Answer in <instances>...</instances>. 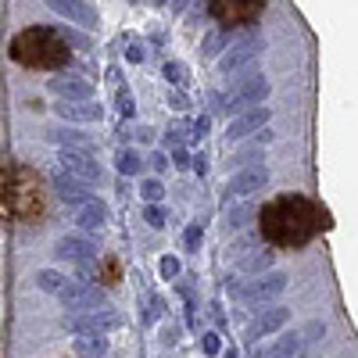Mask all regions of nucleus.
Here are the masks:
<instances>
[{"label":"nucleus","instance_id":"nucleus-10","mask_svg":"<svg viewBox=\"0 0 358 358\" xmlns=\"http://www.w3.org/2000/svg\"><path fill=\"white\" fill-rule=\"evenodd\" d=\"M43 4L65 22H76L83 29H97V8L90 0H43Z\"/></svg>","mask_w":358,"mask_h":358},{"label":"nucleus","instance_id":"nucleus-11","mask_svg":"<svg viewBox=\"0 0 358 358\" xmlns=\"http://www.w3.org/2000/svg\"><path fill=\"white\" fill-rule=\"evenodd\" d=\"M47 86L57 94V101H90V94H94V83L79 72H57Z\"/></svg>","mask_w":358,"mask_h":358},{"label":"nucleus","instance_id":"nucleus-40","mask_svg":"<svg viewBox=\"0 0 358 358\" xmlns=\"http://www.w3.org/2000/svg\"><path fill=\"white\" fill-rule=\"evenodd\" d=\"M190 165H194V172H197V176H204V172H208V158H201V155H197Z\"/></svg>","mask_w":358,"mask_h":358},{"label":"nucleus","instance_id":"nucleus-44","mask_svg":"<svg viewBox=\"0 0 358 358\" xmlns=\"http://www.w3.org/2000/svg\"><path fill=\"white\" fill-rule=\"evenodd\" d=\"M222 358H241V355H236V351H222Z\"/></svg>","mask_w":358,"mask_h":358},{"label":"nucleus","instance_id":"nucleus-28","mask_svg":"<svg viewBox=\"0 0 358 358\" xmlns=\"http://www.w3.org/2000/svg\"><path fill=\"white\" fill-rule=\"evenodd\" d=\"M143 222L151 226V229H162V226L169 222V212H165L162 204H147V208H143Z\"/></svg>","mask_w":358,"mask_h":358},{"label":"nucleus","instance_id":"nucleus-1","mask_svg":"<svg viewBox=\"0 0 358 358\" xmlns=\"http://www.w3.org/2000/svg\"><path fill=\"white\" fill-rule=\"evenodd\" d=\"M326 226H330L326 208L305 194H276L258 212L262 241H268L273 248H305Z\"/></svg>","mask_w":358,"mask_h":358},{"label":"nucleus","instance_id":"nucleus-13","mask_svg":"<svg viewBox=\"0 0 358 358\" xmlns=\"http://www.w3.org/2000/svg\"><path fill=\"white\" fill-rule=\"evenodd\" d=\"M54 111H57L62 122H97V118L104 115V108L97 101H57Z\"/></svg>","mask_w":358,"mask_h":358},{"label":"nucleus","instance_id":"nucleus-35","mask_svg":"<svg viewBox=\"0 0 358 358\" xmlns=\"http://www.w3.org/2000/svg\"><path fill=\"white\" fill-rule=\"evenodd\" d=\"M190 162H194V158H190L187 147H176V151H172V165H176V169H190Z\"/></svg>","mask_w":358,"mask_h":358},{"label":"nucleus","instance_id":"nucleus-23","mask_svg":"<svg viewBox=\"0 0 358 358\" xmlns=\"http://www.w3.org/2000/svg\"><path fill=\"white\" fill-rule=\"evenodd\" d=\"M115 108H118V115H122V118H133V115H136V101H133V90H129L126 83L115 90Z\"/></svg>","mask_w":358,"mask_h":358},{"label":"nucleus","instance_id":"nucleus-16","mask_svg":"<svg viewBox=\"0 0 358 358\" xmlns=\"http://www.w3.org/2000/svg\"><path fill=\"white\" fill-rule=\"evenodd\" d=\"M57 258H65V262H76V265H83V262H90L97 251H94V244L86 241V236H62L57 241V251H54Z\"/></svg>","mask_w":358,"mask_h":358},{"label":"nucleus","instance_id":"nucleus-25","mask_svg":"<svg viewBox=\"0 0 358 358\" xmlns=\"http://www.w3.org/2000/svg\"><path fill=\"white\" fill-rule=\"evenodd\" d=\"M273 251H258V255H248V258H241V268L244 273H265L268 265H273Z\"/></svg>","mask_w":358,"mask_h":358},{"label":"nucleus","instance_id":"nucleus-7","mask_svg":"<svg viewBox=\"0 0 358 358\" xmlns=\"http://www.w3.org/2000/svg\"><path fill=\"white\" fill-rule=\"evenodd\" d=\"M118 326H122V315L115 308H97V312H83L79 319H72L69 330L79 337H104V334L118 330Z\"/></svg>","mask_w":358,"mask_h":358},{"label":"nucleus","instance_id":"nucleus-19","mask_svg":"<svg viewBox=\"0 0 358 358\" xmlns=\"http://www.w3.org/2000/svg\"><path fill=\"white\" fill-rule=\"evenodd\" d=\"M258 40H248V43H241V47H233V54H226L222 62H219V69L229 76V72H236V69H244L248 62H255V54H258Z\"/></svg>","mask_w":358,"mask_h":358},{"label":"nucleus","instance_id":"nucleus-38","mask_svg":"<svg viewBox=\"0 0 358 358\" xmlns=\"http://www.w3.org/2000/svg\"><path fill=\"white\" fill-rule=\"evenodd\" d=\"M169 104H172L176 111H187V108H190V101H187V94H172V97H169Z\"/></svg>","mask_w":358,"mask_h":358},{"label":"nucleus","instance_id":"nucleus-8","mask_svg":"<svg viewBox=\"0 0 358 358\" xmlns=\"http://www.w3.org/2000/svg\"><path fill=\"white\" fill-rule=\"evenodd\" d=\"M268 183V169L265 165H248L241 172H233L222 187V201L229 204L233 197H248V194H258L262 187Z\"/></svg>","mask_w":358,"mask_h":358},{"label":"nucleus","instance_id":"nucleus-26","mask_svg":"<svg viewBox=\"0 0 358 358\" xmlns=\"http://www.w3.org/2000/svg\"><path fill=\"white\" fill-rule=\"evenodd\" d=\"M140 197H143L147 204H162V197H165L162 179H143V183H140Z\"/></svg>","mask_w":358,"mask_h":358},{"label":"nucleus","instance_id":"nucleus-27","mask_svg":"<svg viewBox=\"0 0 358 358\" xmlns=\"http://www.w3.org/2000/svg\"><path fill=\"white\" fill-rule=\"evenodd\" d=\"M222 43H226V29H212V33L201 40V54H204V57H212V54L222 50Z\"/></svg>","mask_w":358,"mask_h":358},{"label":"nucleus","instance_id":"nucleus-20","mask_svg":"<svg viewBox=\"0 0 358 358\" xmlns=\"http://www.w3.org/2000/svg\"><path fill=\"white\" fill-rule=\"evenodd\" d=\"M47 140L69 147V151H79V147L90 143V136H86L83 129H72V126H54V129H47Z\"/></svg>","mask_w":358,"mask_h":358},{"label":"nucleus","instance_id":"nucleus-6","mask_svg":"<svg viewBox=\"0 0 358 358\" xmlns=\"http://www.w3.org/2000/svg\"><path fill=\"white\" fill-rule=\"evenodd\" d=\"M283 290H287V273H268V276H262L255 283H241V280L229 283V294L241 297V301H251V305L273 301V297H280Z\"/></svg>","mask_w":358,"mask_h":358},{"label":"nucleus","instance_id":"nucleus-14","mask_svg":"<svg viewBox=\"0 0 358 358\" xmlns=\"http://www.w3.org/2000/svg\"><path fill=\"white\" fill-rule=\"evenodd\" d=\"M268 118H273V111L268 108H251V111H244V115H236L233 122H229V129H226V136L229 140H248L251 133H258Z\"/></svg>","mask_w":358,"mask_h":358},{"label":"nucleus","instance_id":"nucleus-17","mask_svg":"<svg viewBox=\"0 0 358 358\" xmlns=\"http://www.w3.org/2000/svg\"><path fill=\"white\" fill-rule=\"evenodd\" d=\"M76 222H79V229H104L108 226V204L101 197H90L86 204H79Z\"/></svg>","mask_w":358,"mask_h":358},{"label":"nucleus","instance_id":"nucleus-39","mask_svg":"<svg viewBox=\"0 0 358 358\" xmlns=\"http://www.w3.org/2000/svg\"><path fill=\"white\" fill-rule=\"evenodd\" d=\"M126 57H129L133 65H140V62H143V47H140V43H133V47L126 50Z\"/></svg>","mask_w":358,"mask_h":358},{"label":"nucleus","instance_id":"nucleus-29","mask_svg":"<svg viewBox=\"0 0 358 358\" xmlns=\"http://www.w3.org/2000/svg\"><path fill=\"white\" fill-rule=\"evenodd\" d=\"M162 312H165V301H162L158 294H151V297L143 301V322H158Z\"/></svg>","mask_w":358,"mask_h":358},{"label":"nucleus","instance_id":"nucleus-36","mask_svg":"<svg viewBox=\"0 0 358 358\" xmlns=\"http://www.w3.org/2000/svg\"><path fill=\"white\" fill-rule=\"evenodd\" d=\"M62 36H65V43H69V47H79V50H86V47H90V40H86V36H79V33H72V29H62Z\"/></svg>","mask_w":358,"mask_h":358},{"label":"nucleus","instance_id":"nucleus-34","mask_svg":"<svg viewBox=\"0 0 358 358\" xmlns=\"http://www.w3.org/2000/svg\"><path fill=\"white\" fill-rule=\"evenodd\" d=\"M204 136H208V115H201V118L190 122V140H204Z\"/></svg>","mask_w":358,"mask_h":358},{"label":"nucleus","instance_id":"nucleus-31","mask_svg":"<svg viewBox=\"0 0 358 358\" xmlns=\"http://www.w3.org/2000/svg\"><path fill=\"white\" fill-rule=\"evenodd\" d=\"M201 351H204L208 358H215V355H222V341H219V334H215V330H208V334L201 337Z\"/></svg>","mask_w":358,"mask_h":358},{"label":"nucleus","instance_id":"nucleus-22","mask_svg":"<svg viewBox=\"0 0 358 358\" xmlns=\"http://www.w3.org/2000/svg\"><path fill=\"white\" fill-rule=\"evenodd\" d=\"M104 351H108L104 337H76V355H83V358H101Z\"/></svg>","mask_w":358,"mask_h":358},{"label":"nucleus","instance_id":"nucleus-33","mask_svg":"<svg viewBox=\"0 0 358 358\" xmlns=\"http://www.w3.org/2000/svg\"><path fill=\"white\" fill-rule=\"evenodd\" d=\"M162 72H165V79L176 83V86H183V83H187V69H183V65H176V62H165Z\"/></svg>","mask_w":358,"mask_h":358},{"label":"nucleus","instance_id":"nucleus-5","mask_svg":"<svg viewBox=\"0 0 358 358\" xmlns=\"http://www.w3.org/2000/svg\"><path fill=\"white\" fill-rule=\"evenodd\" d=\"M208 8H212L222 29H236V25L258 22V15L265 11V0H208Z\"/></svg>","mask_w":358,"mask_h":358},{"label":"nucleus","instance_id":"nucleus-18","mask_svg":"<svg viewBox=\"0 0 358 358\" xmlns=\"http://www.w3.org/2000/svg\"><path fill=\"white\" fill-rule=\"evenodd\" d=\"M54 194L62 197L65 204H76V208L90 201L86 183H79V179H72V176H65V172H57V176H54Z\"/></svg>","mask_w":358,"mask_h":358},{"label":"nucleus","instance_id":"nucleus-4","mask_svg":"<svg viewBox=\"0 0 358 358\" xmlns=\"http://www.w3.org/2000/svg\"><path fill=\"white\" fill-rule=\"evenodd\" d=\"M265 97H268V83H265L262 76H251V79H244L241 86L226 90V94H215L212 104H215L219 111H241V108H255V104H262Z\"/></svg>","mask_w":358,"mask_h":358},{"label":"nucleus","instance_id":"nucleus-12","mask_svg":"<svg viewBox=\"0 0 358 358\" xmlns=\"http://www.w3.org/2000/svg\"><path fill=\"white\" fill-rule=\"evenodd\" d=\"M62 169H65V176L79 179V183H101V176H104L97 158H90L83 151H62Z\"/></svg>","mask_w":358,"mask_h":358},{"label":"nucleus","instance_id":"nucleus-37","mask_svg":"<svg viewBox=\"0 0 358 358\" xmlns=\"http://www.w3.org/2000/svg\"><path fill=\"white\" fill-rule=\"evenodd\" d=\"M151 169H155V172H165V169H169V155L155 151V155H151Z\"/></svg>","mask_w":358,"mask_h":358},{"label":"nucleus","instance_id":"nucleus-32","mask_svg":"<svg viewBox=\"0 0 358 358\" xmlns=\"http://www.w3.org/2000/svg\"><path fill=\"white\" fill-rule=\"evenodd\" d=\"M158 273H162V280H179V258L176 255H165L158 262Z\"/></svg>","mask_w":358,"mask_h":358},{"label":"nucleus","instance_id":"nucleus-30","mask_svg":"<svg viewBox=\"0 0 358 358\" xmlns=\"http://www.w3.org/2000/svg\"><path fill=\"white\" fill-rule=\"evenodd\" d=\"M201 241H204L201 222H190V226L183 229V244H187V251H197V248H201Z\"/></svg>","mask_w":358,"mask_h":358},{"label":"nucleus","instance_id":"nucleus-41","mask_svg":"<svg viewBox=\"0 0 358 358\" xmlns=\"http://www.w3.org/2000/svg\"><path fill=\"white\" fill-rule=\"evenodd\" d=\"M151 136H155L151 129H136V140H143V143H151Z\"/></svg>","mask_w":358,"mask_h":358},{"label":"nucleus","instance_id":"nucleus-9","mask_svg":"<svg viewBox=\"0 0 358 358\" xmlns=\"http://www.w3.org/2000/svg\"><path fill=\"white\" fill-rule=\"evenodd\" d=\"M287 319H290V308H283V305H273V308L258 312V315L248 322V330H244L248 344H258L262 337H273L280 326H287Z\"/></svg>","mask_w":358,"mask_h":358},{"label":"nucleus","instance_id":"nucleus-21","mask_svg":"<svg viewBox=\"0 0 358 358\" xmlns=\"http://www.w3.org/2000/svg\"><path fill=\"white\" fill-rule=\"evenodd\" d=\"M115 169L122 172V176H136V172L143 169V158L133 151V147H122V151L115 155Z\"/></svg>","mask_w":358,"mask_h":358},{"label":"nucleus","instance_id":"nucleus-15","mask_svg":"<svg viewBox=\"0 0 358 358\" xmlns=\"http://www.w3.org/2000/svg\"><path fill=\"white\" fill-rule=\"evenodd\" d=\"M305 337L301 334H283L280 341H273L268 348H255L251 358H301Z\"/></svg>","mask_w":358,"mask_h":358},{"label":"nucleus","instance_id":"nucleus-42","mask_svg":"<svg viewBox=\"0 0 358 358\" xmlns=\"http://www.w3.org/2000/svg\"><path fill=\"white\" fill-rule=\"evenodd\" d=\"M165 344H176V326H169V330H165V337H162Z\"/></svg>","mask_w":358,"mask_h":358},{"label":"nucleus","instance_id":"nucleus-24","mask_svg":"<svg viewBox=\"0 0 358 358\" xmlns=\"http://www.w3.org/2000/svg\"><path fill=\"white\" fill-rule=\"evenodd\" d=\"M251 215H255V208H251V204H236V208H226V226H229V229H244Z\"/></svg>","mask_w":358,"mask_h":358},{"label":"nucleus","instance_id":"nucleus-43","mask_svg":"<svg viewBox=\"0 0 358 358\" xmlns=\"http://www.w3.org/2000/svg\"><path fill=\"white\" fill-rule=\"evenodd\" d=\"M187 8V0H172V11H183Z\"/></svg>","mask_w":358,"mask_h":358},{"label":"nucleus","instance_id":"nucleus-3","mask_svg":"<svg viewBox=\"0 0 358 358\" xmlns=\"http://www.w3.org/2000/svg\"><path fill=\"white\" fill-rule=\"evenodd\" d=\"M0 183H4V212L15 219H29L40 212V183L29 169H4L0 172Z\"/></svg>","mask_w":358,"mask_h":358},{"label":"nucleus","instance_id":"nucleus-2","mask_svg":"<svg viewBox=\"0 0 358 358\" xmlns=\"http://www.w3.org/2000/svg\"><path fill=\"white\" fill-rule=\"evenodd\" d=\"M11 57L25 69H65L72 62V50L62 36V29L29 25L11 40Z\"/></svg>","mask_w":358,"mask_h":358}]
</instances>
